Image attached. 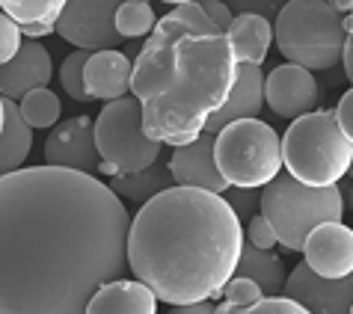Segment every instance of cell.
<instances>
[{"label": "cell", "mask_w": 353, "mask_h": 314, "mask_svg": "<svg viewBox=\"0 0 353 314\" xmlns=\"http://www.w3.org/2000/svg\"><path fill=\"white\" fill-rule=\"evenodd\" d=\"M131 217L95 175L30 166L0 175V314H77L128 270Z\"/></svg>", "instance_id": "1"}, {"label": "cell", "mask_w": 353, "mask_h": 314, "mask_svg": "<svg viewBox=\"0 0 353 314\" xmlns=\"http://www.w3.org/2000/svg\"><path fill=\"white\" fill-rule=\"evenodd\" d=\"M243 231L223 193L166 187L143 202L128 225L125 258L166 306L217 297L234 276Z\"/></svg>", "instance_id": "2"}, {"label": "cell", "mask_w": 353, "mask_h": 314, "mask_svg": "<svg viewBox=\"0 0 353 314\" xmlns=\"http://www.w3.org/2000/svg\"><path fill=\"white\" fill-rule=\"evenodd\" d=\"M232 45L208 21L199 0L179 3L154 21L131 63V92L143 131L158 143H190L225 101L234 81Z\"/></svg>", "instance_id": "3"}, {"label": "cell", "mask_w": 353, "mask_h": 314, "mask_svg": "<svg viewBox=\"0 0 353 314\" xmlns=\"http://www.w3.org/2000/svg\"><path fill=\"white\" fill-rule=\"evenodd\" d=\"M279 154L291 178L327 187L347 175L353 163V136L341 131L330 110H312L291 122L279 140Z\"/></svg>", "instance_id": "4"}, {"label": "cell", "mask_w": 353, "mask_h": 314, "mask_svg": "<svg viewBox=\"0 0 353 314\" xmlns=\"http://www.w3.org/2000/svg\"><path fill=\"white\" fill-rule=\"evenodd\" d=\"M347 33L350 18H341L330 0H285L276 12L273 42L288 63L327 72L339 63Z\"/></svg>", "instance_id": "5"}, {"label": "cell", "mask_w": 353, "mask_h": 314, "mask_svg": "<svg viewBox=\"0 0 353 314\" xmlns=\"http://www.w3.org/2000/svg\"><path fill=\"white\" fill-rule=\"evenodd\" d=\"M259 208L276 234V243H282L288 252H300L303 238L318 222L345 217V199L339 193V184L312 187V184L291 178L288 172H276L268 184H261Z\"/></svg>", "instance_id": "6"}, {"label": "cell", "mask_w": 353, "mask_h": 314, "mask_svg": "<svg viewBox=\"0 0 353 314\" xmlns=\"http://www.w3.org/2000/svg\"><path fill=\"white\" fill-rule=\"evenodd\" d=\"M214 163L229 187H261L282 169L279 134L268 122L234 119L214 134Z\"/></svg>", "instance_id": "7"}, {"label": "cell", "mask_w": 353, "mask_h": 314, "mask_svg": "<svg viewBox=\"0 0 353 314\" xmlns=\"http://www.w3.org/2000/svg\"><path fill=\"white\" fill-rule=\"evenodd\" d=\"M98 157L113 172H134L149 166L161 154V143L145 136L140 101L134 95L113 98L92 122Z\"/></svg>", "instance_id": "8"}, {"label": "cell", "mask_w": 353, "mask_h": 314, "mask_svg": "<svg viewBox=\"0 0 353 314\" xmlns=\"http://www.w3.org/2000/svg\"><path fill=\"white\" fill-rule=\"evenodd\" d=\"M122 0H65L54 30L74 48L101 51L119 45V33L113 30V12Z\"/></svg>", "instance_id": "9"}, {"label": "cell", "mask_w": 353, "mask_h": 314, "mask_svg": "<svg viewBox=\"0 0 353 314\" xmlns=\"http://www.w3.org/2000/svg\"><path fill=\"white\" fill-rule=\"evenodd\" d=\"M282 293L291 297L294 302H300L303 311H315V314H350L353 308V279L318 276L306 261L297 264L291 273H285Z\"/></svg>", "instance_id": "10"}, {"label": "cell", "mask_w": 353, "mask_h": 314, "mask_svg": "<svg viewBox=\"0 0 353 314\" xmlns=\"http://www.w3.org/2000/svg\"><path fill=\"white\" fill-rule=\"evenodd\" d=\"M264 98L268 107L282 119H297L303 113L318 110L321 104V86L315 81V72L303 65H276L264 81Z\"/></svg>", "instance_id": "11"}, {"label": "cell", "mask_w": 353, "mask_h": 314, "mask_svg": "<svg viewBox=\"0 0 353 314\" xmlns=\"http://www.w3.org/2000/svg\"><path fill=\"white\" fill-rule=\"evenodd\" d=\"M300 252L306 255V264L318 276L339 279L353 273V231L341 220L318 222L306 238Z\"/></svg>", "instance_id": "12"}, {"label": "cell", "mask_w": 353, "mask_h": 314, "mask_svg": "<svg viewBox=\"0 0 353 314\" xmlns=\"http://www.w3.org/2000/svg\"><path fill=\"white\" fill-rule=\"evenodd\" d=\"M45 160L51 166H65V169H77L86 175H95L101 169L90 116H77V119L57 125L45 140Z\"/></svg>", "instance_id": "13"}, {"label": "cell", "mask_w": 353, "mask_h": 314, "mask_svg": "<svg viewBox=\"0 0 353 314\" xmlns=\"http://www.w3.org/2000/svg\"><path fill=\"white\" fill-rule=\"evenodd\" d=\"M170 175L175 184H184V187H199L211 193H225L229 187L214 163V134L208 131H199L190 143L175 145L170 157Z\"/></svg>", "instance_id": "14"}, {"label": "cell", "mask_w": 353, "mask_h": 314, "mask_svg": "<svg viewBox=\"0 0 353 314\" xmlns=\"http://www.w3.org/2000/svg\"><path fill=\"white\" fill-rule=\"evenodd\" d=\"M51 74H54V63L48 48L36 42V39H27V42L18 45L12 60L0 63V98L18 101L24 92L51 83Z\"/></svg>", "instance_id": "15"}, {"label": "cell", "mask_w": 353, "mask_h": 314, "mask_svg": "<svg viewBox=\"0 0 353 314\" xmlns=\"http://www.w3.org/2000/svg\"><path fill=\"white\" fill-rule=\"evenodd\" d=\"M264 110V74L259 65L252 63H238L234 65V81L232 90L225 95V101L208 116L202 131L217 134L223 125H229L234 119H252Z\"/></svg>", "instance_id": "16"}, {"label": "cell", "mask_w": 353, "mask_h": 314, "mask_svg": "<svg viewBox=\"0 0 353 314\" xmlns=\"http://www.w3.org/2000/svg\"><path fill=\"white\" fill-rule=\"evenodd\" d=\"M83 90L92 101H113L131 90V60L116 48L92 51L83 63Z\"/></svg>", "instance_id": "17"}, {"label": "cell", "mask_w": 353, "mask_h": 314, "mask_svg": "<svg viewBox=\"0 0 353 314\" xmlns=\"http://www.w3.org/2000/svg\"><path fill=\"white\" fill-rule=\"evenodd\" d=\"M154 308H158V297L143 282H128L122 276L98 284L86 302V311L92 314H154Z\"/></svg>", "instance_id": "18"}, {"label": "cell", "mask_w": 353, "mask_h": 314, "mask_svg": "<svg viewBox=\"0 0 353 314\" xmlns=\"http://www.w3.org/2000/svg\"><path fill=\"white\" fill-rule=\"evenodd\" d=\"M225 39H229L232 54L238 63L261 65L268 60V51L273 45V24L264 15L241 12L232 15L229 27H225Z\"/></svg>", "instance_id": "19"}, {"label": "cell", "mask_w": 353, "mask_h": 314, "mask_svg": "<svg viewBox=\"0 0 353 314\" xmlns=\"http://www.w3.org/2000/svg\"><path fill=\"white\" fill-rule=\"evenodd\" d=\"M234 273L252 279L261 288V293H282V284H285V264H282L279 255H273L270 249L252 247L247 238L241 243Z\"/></svg>", "instance_id": "20"}, {"label": "cell", "mask_w": 353, "mask_h": 314, "mask_svg": "<svg viewBox=\"0 0 353 314\" xmlns=\"http://www.w3.org/2000/svg\"><path fill=\"white\" fill-rule=\"evenodd\" d=\"M33 149V131L21 119L18 104L3 98V127H0V175L18 169Z\"/></svg>", "instance_id": "21"}, {"label": "cell", "mask_w": 353, "mask_h": 314, "mask_svg": "<svg viewBox=\"0 0 353 314\" xmlns=\"http://www.w3.org/2000/svg\"><path fill=\"white\" fill-rule=\"evenodd\" d=\"M166 187H172V175H170V166L161 160V154L149 166H143V169L116 172L110 178V190L128 202H145Z\"/></svg>", "instance_id": "22"}, {"label": "cell", "mask_w": 353, "mask_h": 314, "mask_svg": "<svg viewBox=\"0 0 353 314\" xmlns=\"http://www.w3.org/2000/svg\"><path fill=\"white\" fill-rule=\"evenodd\" d=\"M18 113H21V119L30 127H54L57 119H60V113H63V104L51 90L36 86V90L21 95Z\"/></svg>", "instance_id": "23"}, {"label": "cell", "mask_w": 353, "mask_h": 314, "mask_svg": "<svg viewBox=\"0 0 353 314\" xmlns=\"http://www.w3.org/2000/svg\"><path fill=\"white\" fill-rule=\"evenodd\" d=\"M154 27V9L145 0H122L113 12V30L119 39H140L149 36Z\"/></svg>", "instance_id": "24"}, {"label": "cell", "mask_w": 353, "mask_h": 314, "mask_svg": "<svg viewBox=\"0 0 353 314\" xmlns=\"http://www.w3.org/2000/svg\"><path fill=\"white\" fill-rule=\"evenodd\" d=\"M65 0H0V12H6L18 24L57 21Z\"/></svg>", "instance_id": "25"}, {"label": "cell", "mask_w": 353, "mask_h": 314, "mask_svg": "<svg viewBox=\"0 0 353 314\" xmlns=\"http://www.w3.org/2000/svg\"><path fill=\"white\" fill-rule=\"evenodd\" d=\"M220 291H223V302H220V306H214V311H220V314L247 311L252 302L261 297V288L252 279H247V276H232Z\"/></svg>", "instance_id": "26"}, {"label": "cell", "mask_w": 353, "mask_h": 314, "mask_svg": "<svg viewBox=\"0 0 353 314\" xmlns=\"http://www.w3.org/2000/svg\"><path fill=\"white\" fill-rule=\"evenodd\" d=\"M86 56H90V51L86 48H77L74 54H68L63 65H60V83H63V90L74 98V101H92L90 92L83 90V63H86Z\"/></svg>", "instance_id": "27"}, {"label": "cell", "mask_w": 353, "mask_h": 314, "mask_svg": "<svg viewBox=\"0 0 353 314\" xmlns=\"http://www.w3.org/2000/svg\"><path fill=\"white\" fill-rule=\"evenodd\" d=\"M247 311H256V314H300L303 311V306L300 302H294L291 297H285V293H261V297L252 302V306L247 308Z\"/></svg>", "instance_id": "28"}, {"label": "cell", "mask_w": 353, "mask_h": 314, "mask_svg": "<svg viewBox=\"0 0 353 314\" xmlns=\"http://www.w3.org/2000/svg\"><path fill=\"white\" fill-rule=\"evenodd\" d=\"M18 45H21V27H18V21H12L6 12H0V63L12 60Z\"/></svg>", "instance_id": "29"}, {"label": "cell", "mask_w": 353, "mask_h": 314, "mask_svg": "<svg viewBox=\"0 0 353 314\" xmlns=\"http://www.w3.org/2000/svg\"><path fill=\"white\" fill-rule=\"evenodd\" d=\"M223 3L232 9V15L252 12V15H264L270 21V18H276V12L282 9L285 0H223Z\"/></svg>", "instance_id": "30"}, {"label": "cell", "mask_w": 353, "mask_h": 314, "mask_svg": "<svg viewBox=\"0 0 353 314\" xmlns=\"http://www.w3.org/2000/svg\"><path fill=\"white\" fill-rule=\"evenodd\" d=\"M225 193H229V196H223V199L232 205V211L238 213V217L250 220L252 213H256V208H259V196L252 193V187H225Z\"/></svg>", "instance_id": "31"}, {"label": "cell", "mask_w": 353, "mask_h": 314, "mask_svg": "<svg viewBox=\"0 0 353 314\" xmlns=\"http://www.w3.org/2000/svg\"><path fill=\"white\" fill-rule=\"evenodd\" d=\"M247 240L252 243V247H261V249H273V247H276V234H273V229L268 225V220H264L261 213H259V217H256V213L250 217Z\"/></svg>", "instance_id": "32"}, {"label": "cell", "mask_w": 353, "mask_h": 314, "mask_svg": "<svg viewBox=\"0 0 353 314\" xmlns=\"http://www.w3.org/2000/svg\"><path fill=\"white\" fill-rule=\"evenodd\" d=\"M199 6H202V12L208 15V21L217 27L220 33H225V27L232 21V9L225 6L223 0H199Z\"/></svg>", "instance_id": "33"}, {"label": "cell", "mask_w": 353, "mask_h": 314, "mask_svg": "<svg viewBox=\"0 0 353 314\" xmlns=\"http://www.w3.org/2000/svg\"><path fill=\"white\" fill-rule=\"evenodd\" d=\"M336 122H339V127L345 131L347 136H353V95H350V90L341 95V101H339V107H336Z\"/></svg>", "instance_id": "34"}, {"label": "cell", "mask_w": 353, "mask_h": 314, "mask_svg": "<svg viewBox=\"0 0 353 314\" xmlns=\"http://www.w3.org/2000/svg\"><path fill=\"white\" fill-rule=\"evenodd\" d=\"M175 314H211L214 302L211 300H196V302H184V306H170Z\"/></svg>", "instance_id": "35"}, {"label": "cell", "mask_w": 353, "mask_h": 314, "mask_svg": "<svg viewBox=\"0 0 353 314\" xmlns=\"http://www.w3.org/2000/svg\"><path fill=\"white\" fill-rule=\"evenodd\" d=\"M18 27H21V36L39 39V36H48L54 30V21H33V24H18Z\"/></svg>", "instance_id": "36"}, {"label": "cell", "mask_w": 353, "mask_h": 314, "mask_svg": "<svg viewBox=\"0 0 353 314\" xmlns=\"http://www.w3.org/2000/svg\"><path fill=\"white\" fill-rule=\"evenodd\" d=\"M339 63L345 65V74H347V81H350V77H353V42H350V33L345 36V45H341Z\"/></svg>", "instance_id": "37"}, {"label": "cell", "mask_w": 353, "mask_h": 314, "mask_svg": "<svg viewBox=\"0 0 353 314\" xmlns=\"http://www.w3.org/2000/svg\"><path fill=\"white\" fill-rule=\"evenodd\" d=\"M330 3L336 6L339 12H350V3H353V0H330Z\"/></svg>", "instance_id": "38"}, {"label": "cell", "mask_w": 353, "mask_h": 314, "mask_svg": "<svg viewBox=\"0 0 353 314\" xmlns=\"http://www.w3.org/2000/svg\"><path fill=\"white\" fill-rule=\"evenodd\" d=\"M0 127H3V98H0Z\"/></svg>", "instance_id": "39"}, {"label": "cell", "mask_w": 353, "mask_h": 314, "mask_svg": "<svg viewBox=\"0 0 353 314\" xmlns=\"http://www.w3.org/2000/svg\"><path fill=\"white\" fill-rule=\"evenodd\" d=\"M163 3H172V6H179V3H188V0H163Z\"/></svg>", "instance_id": "40"}]
</instances>
